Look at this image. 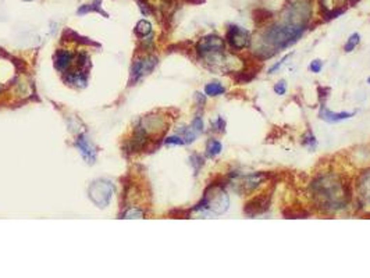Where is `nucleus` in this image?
<instances>
[{
    "mask_svg": "<svg viewBox=\"0 0 370 278\" xmlns=\"http://www.w3.org/2000/svg\"><path fill=\"white\" fill-rule=\"evenodd\" d=\"M195 99H196V102L199 103V106H203V105H205V102H206L205 96H203L202 93H199V92H196L195 93Z\"/></svg>",
    "mask_w": 370,
    "mask_h": 278,
    "instance_id": "obj_36",
    "label": "nucleus"
},
{
    "mask_svg": "<svg viewBox=\"0 0 370 278\" xmlns=\"http://www.w3.org/2000/svg\"><path fill=\"white\" fill-rule=\"evenodd\" d=\"M63 39L64 41H73V42L79 43V45H89V46H100L99 43L93 42V41H91L89 38H84V36H81V35H78L76 31H73V30H65L64 32H63Z\"/></svg>",
    "mask_w": 370,
    "mask_h": 278,
    "instance_id": "obj_16",
    "label": "nucleus"
},
{
    "mask_svg": "<svg viewBox=\"0 0 370 278\" xmlns=\"http://www.w3.org/2000/svg\"><path fill=\"white\" fill-rule=\"evenodd\" d=\"M230 198L226 192V185L221 182H213L206 188L203 198L192 209L194 212H210L213 214H224L229 210Z\"/></svg>",
    "mask_w": 370,
    "mask_h": 278,
    "instance_id": "obj_2",
    "label": "nucleus"
},
{
    "mask_svg": "<svg viewBox=\"0 0 370 278\" xmlns=\"http://www.w3.org/2000/svg\"><path fill=\"white\" fill-rule=\"evenodd\" d=\"M273 17V13L270 10L266 9H256L253 11V21L256 25H262L266 21H269Z\"/></svg>",
    "mask_w": 370,
    "mask_h": 278,
    "instance_id": "obj_19",
    "label": "nucleus"
},
{
    "mask_svg": "<svg viewBox=\"0 0 370 278\" xmlns=\"http://www.w3.org/2000/svg\"><path fill=\"white\" fill-rule=\"evenodd\" d=\"M302 145H304V146H309L310 149H315L316 137L312 134V131H310V129H309L305 135H304V138H302Z\"/></svg>",
    "mask_w": 370,
    "mask_h": 278,
    "instance_id": "obj_27",
    "label": "nucleus"
},
{
    "mask_svg": "<svg viewBox=\"0 0 370 278\" xmlns=\"http://www.w3.org/2000/svg\"><path fill=\"white\" fill-rule=\"evenodd\" d=\"M315 204L323 212H339L351 202V186L336 174L319 175L310 184Z\"/></svg>",
    "mask_w": 370,
    "mask_h": 278,
    "instance_id": "obj_1",
    "label": "nucleus"
},
{
    "mask_svg": "<svg viewBox=\"0 0 370 278\" xmlns=\"http://www.w3.org/2000/svg\"><path fill=\"white\" fill-rule=\"evenodd\" d=\"M76 64L78 67V70H84L87 71L88 65H89V56L84 52L78 53L76 56Z\"/></svg>",
    "mask_w": 370,
    "mask_h": 278,
    "instance_id": "obj_24",
    "label": "nucleus"
},
{
    "mask_svg": "<svg viewBox=\"0 0 370 278\" xmlns=\"http://www.w3.org/2000/svg\"><path fill=\"white\" fill-rule=\"evenodd\" d=\"M76 146L79 150V153L82 154V157L87 160L89 164H93L96 161V148L89 142V139L87 138L85 134H81L78 139L76 140Z\"/></svg>",
    "mask_w": 370,
    "mask_h": 278,
    "instance_id": "obj_9",
    "label": "nucleus"
},
{
    "mask_svg": "<svg viewBox=\"0 0 370 278\" xmlns=\"http://www.w3.org/2000/svg\"><path fill=\"white\" fill-rule=\"evenodd\" d=\"M356 114V111H352V113H347V111H341V113H334L331 110H328L324 103L320 106V110H319V117L322 118L323 121L326 123H330V124H336V123H341L344 120H348V118L354 117Z\"/></svg>",
    "mask_w": 370,
    "mask_h": 278,
    "instance_id": "obj_10",
    "label": "nucleus"
},
{
    "mask_svg": "<svg viewBox=\"0 0 370 278\" xmlns=\"http://www.w3.org/2000/svg\"><path fill=\"white\" fill-rule=\"evenodd\" d=\"M322 68H323V62H322V60H319V59H316V60H313V62L309 64V70H310L312 73H315V74L320 73V71H322Z\"/></svg>",
    "mask_w": 370,
    "mask_h": 278,
    "instance_id": "obj_34",
    "label": "nucleus"
},
{
    "mask_svg": "<svg viewBox=\"0 0 370 278\" xmlns=\"http://www.w3.org/2000/svg\"><path fill=\"white\" fill-rule=\"evenodd\" d=\"M74 60H76V56L71 52L64 50V49H59L55 56V67L59 71L65 73V71L70 70V67L74 63Z\"/></svg>",
    "mask_w": 370,
    "mask_h": 278,
    "instance_id": "obj_11",
    "label": "nucleus"
},
{
    "mask_svg": "<svg viewBox=\"0 0 370 278\" xmlns=\"http://www.w3.org/2000/svg\"><path fill=\"white\" fill-rule=\"evenodd\" d=\"M283 216L285 218H308L309 213L306 210H294V209H285L283 210Z\"/></svg>",
    "mask_w": 370,
    "mask_h": 278,
    "instance_id": "obj_22",
    "label": "nucleus"
},
{
    "mask_svg": "<svg viewBox=\"0 0 370 278\" xmlns=\"http://www.w3.org/2000/svg\"><path fill=\"white\" fill-rule=\"evenodd\" d=\"M138 6H139V9H141L143 15H151V14L154 13V10L152 9V6H151L146 0H138Z\"/></svg>",
    "mask_w": 370,
    "mask_h": 278,
    "instance_id": "obj_30",
    "label": "nucleus"
},
{
    "mask_svg": "<svg viewBox=\"0 0 370 278\" xmlns=\"http://www.w3.org/2000/svg\"><path fill=\"white\" fill-rule=\"evenodd\" d=\"M223 150V145L221 142H218L216 139H209L206 143V154L207 157H215L221 153Z\"/></svg>",
    "mask_w": 370,
    "mask_h": 278,
    "instance_id": "obj_20",
    "label": "nucleus"
},
{
    "mask_svg": "<svg viewBox=\"0 0 370 278\" xmlns=\"http://www.w3.org/2000/svg\"><path fill=\"white\" fill-rule=\"evenodd\" d=\"M143 216H145V212L142 209L132 207V209H128L125 213L123 214V218H143Z\"/></svg>",
    "mask_w": 370,
    "mask_h": 278,
    "instance_id": "obj_26",
    "label": "nucleus"
},
{
    "mask_svg": "<svg viewBox=\"0 0 370 278\" xmlns=\"http://www.w3.org/2000/svg\"><path fill=\"white\" fill-rule=\"evenodd\" d=\"M205 93L207 96H220V95L226 93V88L220 82H210L205 86Z\"/></svg>",
    "mask_w": 370,
    "mask_h": 278,
    "instance_id": "obj_21",
    "label": "nucleus"
},
{
    "mask_svg": "<svg viewBox=\"0 0 370 278\" xmlns=\"http://www.w3.org/2000/svg\"><path fill=\"white\" fill-rule=\"evenodd\" d=\"M290 56H291V53L285 54V56H284L283 59H281V60H280L278 63H276V64L273 65V67H270V68H269V74H274V73H276V71H277V70H278V68H280V67H281V65H283L284 63H285V60H287V59H288Z\"/></svg>",
    "mask_w": 370,
    "mask_h": 278,
    "instance_id": "obj_35",
    "label": "nucleus"
},
{
    "mask_svg": "<svg viewBox=\"0 0 370 278\" xmlns=\"http://www.w3.org/2000/svg\"><path fill=\"white\" fill-rule=\"evenodd\" d=\"M27 1H31V0H27Z\"/></svg>",
    "mask_w": 370,
    "mask_h": 278,
    "instance_id": "obj_38",
    "label": "nucleus"
},
{
    "mask_svg": "<svg viewBox=\"0 0 370 278\" xmlns=\"http://www.w3.org/2000/svg\"><path fill=\"white\" fill-rule=\"evenodd\" d=\"M134 31H135V35H138L141 38H146L148 35L152 33V24L148 21V20H141L135 25Z\"/></svg>",
    "mask_w": 370,
    "mask_h": 278,
    "instance_id": "obj_18",
    "label": "nucleus"
},
{
    "mask_svg": "<svg viewBox=\"0 0 370 278\" xmlns=\"http://www.w3.org/2000/svg\"><path fill=\"white\" fill-rule=\"evenodd\" d=\"M64 82L68 85L76 86V88H85L87 86V71L78 70V71H65Z\"/></svg>",
    "mask_w": 370,
    "mask_h": 278,
    "instance_id": "obj_13",
    "label": "nucleus"
},
{
    "mask_svg": "<svg viewBox=\"0 0 370 278\" xmlns=\"http://www.w3.org/2000/svg\"><path fill=\"white\" fill-rule=\"evenodd\" d=\"M347 10V6H337V7H333V9H328V10L322 11V17L323 20L326 21H331L334 18H338L339 15H342Z\"/></svg>",
    "mask_w": 370,
    "mask_h": 278,
    "instance_id": "obj_17",
    "label": "nucleus"
},
{
    "mask_svg": "<svg viewBox=\"0 0 370 278\" xmlns=\"http://www.w3.org/2000/svg\"><path fill=\"white\" fill-rule=\"evenodd\" d=\"M191 128L195 131L196 134H202L203 132V129H205V124H203V120L202 117H195L192 120V124H191Z\"/></svg>",
    "mask_w": 370,
    "mask_h": 278,
    "instance_id": "obj_29",
    "label": "nucleus"
},
{
    "mask_svg": "<svg viewBox=\"0 0 370 278\" xmlns=\"http://www.w3.org/2000/svg\"><path fill=\"white\" fill-rule=\"evenodd\" d=\"M272 196L273 191H267V192L261 193L255 198H252L250 201H248L245 203L244 207V213L247 214L249 218H255L259 214L266 213L270 209L272 204Z\"/></svg>",
    "mask_w": 370,
    "mask_h": 278,
    "instance_id": "obj_5",
    "label": "nucleus"
},
{
    "mask_svg": "<svg viewBox=\"0 0 370 278\" xmlns=\"http://www.w3.org/2000/svg\"><path fill=\"white\" fill-rule=\"evenodd\" d=\"M317 93H319V100L322 102V105L324 103L328 97V93H330V89L326 88V86H317Z\"/></svg>",
    "mask_w": 370,
    "mask_h": 278,
    "instance_id": "obj_32",
    "label": "nucleus"
},
{
    "mask_svg": "<svg viewBox=\"0 0 370 278\" xmlns=\"http://www.w3.org/2000/svg\"><path fill=\"white\" fill-rule=\"evenodd\" d=\"M231 178H235V181H232L234 189L241 195H248L253 192L256 188H259L262 182H264L269 177L264 172H252L248 175H242V174H231Z\"/></svg>",
    "mask_w": 370,
    "mask_h": 278,
    "instance_id": "obj_3",
    "label": "nucleus"
},
{
    "mask_svg": "<svg viewBox=\"0 0 370 278\" xmlns=\"http://www.w3.org/2000/svg\"><path fill=\"white\" fill-rule=\"evenodd\" d=\"M259 70H261V64L248 65V67H245L244 70H241V71H238L237 74L234 75V79L238 84H249L250 81H253L256 78Z\"/></svg>",
    "mask_w": 370,
    "mask_h": 278,
    "instance_id": "obj_14",
    "label": "nucleus"
},
{
    "mask_svg": "<svg viewBox=\"0 0 370 278\" xmlns=\"http://www.w3.org/2000/svg\"><path fill=\"white\" fill-rule=\"evenodd\" d=\"M212 127H213V131H216V132H220V134L226 132V121H224V118L217 117L215 121H212Z\"/></svg>",
    "mask_w": 370,
    "mask_h": 278,
    "instance_id": "obj_28",
    "label": "nucleus"
},
{
    "mask_svg": "<svg viewBox=\"0 0 370 278\" xmlns=\"http://www.w3.org/2000/svg\"><path fill=\"white\" fill-rule=\"evenodd\" d=\"M360 42V35L359 33H352L351 36L348 38V41H347V43H345V46H344V50L347 52V53H349V52H352L358 45H359Z\"/></svg>",
    "mask_w": 370,
    "mask_h": 278,
    "instance_id": "obj_23",
    "label": "nucleus"
},
{
    "mask_svg": "<svg viewBox=\"0 0 370 278\" xmlns=\"http://www.w3.org/2000/svg\"><path fill=\"white\" fill-rule=\"evenodd\" d=\"M226 50V42L218 35L210 33L203 36L199 42L196 43V53L202 59L207 54L216 53V52H224Z\"/></svg>",
    "mask_w": 370,
    "mask_h": 278,
    "instance_id": "obj_7",
    "label": "nucleus"
},
{
    "mask_svg": "<svg viewBox=\"0 0 370 278\" xmlns=\"http://www.w3.org/2000/svg\"><path fill=\"white\" fill-rule=\"evenodd\" d=\"M226 42L229 43V46L232 50L240 52L250 47L252 36L248 30L242 28L240 25H230L226 33Z\"/></svg>",
    "mask_w": 370,
    "mask_h": 278,
    "instance_id": "obj_4",
    "label": "nucleus"
},
{
    "mask_svg": "<svg viewBox=\"0 0 370 278\" xmlns=\"http://www.w3.org/2000/svg\"><path fill=\"white\" fill-rule=\"evenodd\" d=\"M274 92H276V95H285V92H287V82L284 81V79H281V81H278L276 85H274Z\"/></svg>",
    "mask_w": 370,
    "mask_h": 278,
    "instance_id": "obj_31",
    "label": "nucleus"
},
{
    "mask_svg": "<svg viewBox=\"0 0 370 278\" xmlns=\"http://www.w3.org/2000/svg\"><path fill=\"white\" fill-rule=\"evenodd\" d=\"M368 82H369V84H370V77H369V78H368Z\"/></svg>",
    "mask_w": 370,
    "mask_h": 278,
    "instance_id": "obj_37",
    "label": "nucleus"
},
{
    "mask_svg": "<svg viewBox=\"0 0 370 278\" xmlns=\"http://www.w3.org/2000/svg\"><path fill=\"white\" fill-rule=\"evenodd\" d=\"M164 143L166 145H178V146H181V145H184L185 140L184 138L174 135V137H169V138L164 139Z\"/></svg>",
    "mask_w": 370,
    "mask_h": 278,
    "instance_id": "obj_33",
    "label": "nucleus"
},
{
    "mask_svg": "<svg viewBox=\"0 0 370 278\" xmlns=\"http://www.w3.org/2000/svg\"><path fill=\"white\" fill-rule=\"evenodd\" d=\"M189 160H191V166L194 167V171H195V175H198V172L200 171V169L203 167V164H205V160H203V157L200 156V154H192L191 157H189Z\"/></svg>",
    "mask_w": 370,
    "mask_h": 278,
    "instance_id": "obj_25",
    "label": "nucleus"
},
{
    "mask_svg": "<svg viewBox=\"0 0 370 278\" xmlns=\"http://www.w3.org/2000/svg\"><path fill=\"white\" fill-rule=\"evenodd\" d=\"M88 13H98V14H102L105 18H109V14L102 9V0H95V1H92L89 4H82L77 10L78 15H84V14H88Z\"/></svg>",
    "mask_w": 370,
    "mask_h": 278,
    "instance_id": "obj_15",
    "label": "nucleus"
},
{
    "mask_svg": "<svg viewBox=\"0 0 370 278\" xmlns=\"http://www.w3.org/2000/svg\"><path fill=\"white\" fill-rule=\"evenodd\" d=\"M156 65H157V57L156 56H145V57L135 60L132 67H131L130 85L135 84L137 81H139L142 77L149 74Z\"/></svg>",
    "mask_w": 370,
    "mask_h": 278,
    "instance_id": "obj_8",
    "label": "nucleus"
},
{
    "mask_svg": "<svg viewBox=\"0 0 370 278\" xmlns=\"http://www.w3.org/2000/svg\"><path fill=\"white\" fill-rule=\"evenodd\" d=\"M358 192L360 202L370 206V170L363 172L358 181Z\"/></svg>",
    "mask_w": 370,
    "mask_h": 278,
    "instance_id": "obj_12",
    "label": "nucleus"
},
{
    "mask_svg": "<svg viewBox=\"0 0 370 278\" xmlns=\"http://www.w3.org/2000/svg\"><path fill=\"white\" fill-rule=\"evenodd\" d=\"M111 192H113L111 184L109 181H105V180L95 181L88 189L89 198L92 199L93 203L98 204L99 207H105V206L109 204Z\"/></svg>",
    "mask_w": 370,
    "mask_h": 278,
    "instance_id": "obj_6",
    "label": "nucleus"
}]
</instances>
